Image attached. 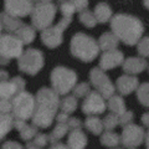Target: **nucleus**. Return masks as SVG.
Segmentation results:
<instances>
[{
  "label": "nucleus",
  "instance_id": "1",
  "mask_svg": "<svg viewBox=\"0 0 149 149\" xmlns=\"http://www.w3.org/2000/svg\"><path fill=\"white\" fill-rule=\"evenodd\" d=\"M72 52L73 56L78 58L85 60V61H91L97 56L98 47L96 46V42L92 39L80 34L72 40Z\"/></svg>",
  "mask_w": 149,
  "mask_h": 149
},
{
  "label": "nucleus",
  "instance_id": "2",
  "mask_svg": "<svg viewBox=\"0 0 149 149\" xmlns=\"http://www.w3.org/2000/svg\"><path fill=\"white\" fill-rule=\"evenodd\" d=\"M116 31L120 39L127 44H134L139 39L143 29L139 21L127 19V20H119L116 22Z\"/></svg>",
  "mask_w": 149,
  "mask_h": 149
},
{
  "label": "nucleus",
  "instance_id": "3",
  "mask_svg": "<svg viewBox=\"0 0 149 149\" xmlns=\"http://www.w3.org/2000/svg\"><path fill=\"white\" fill-rule=\"evenodd\" d=\"M52 74H54L52 76L54 87H56V90L62 93L67 92L73 85V82L76 81L74 73L65 68H56Z\"/></svg>",
  "mask_w": 149,
  "mask_h": 149
},
{
  "label": "nucleus",
  "instance_id": "4",
  "mask_svg": "<svg viewBox=\"0 0 149 149\" xmlns=\"http://www.w3.org/2000/svg\"><path fill=\"white\" fill-rule=\"evenodd\" d=\"M144 138H146V136H144V132L141 127L128 125V127H125L123 130L122 143H123V146L127 148H136L143 143Z\"/></svg>",
  "mask_w": 149,
  "mask_h": 149
},
{
  "label": "nucleus",
  "instance_id": "5",
  "mask_svg": "<svg viewBox=\"0 0 149 149\" xmlns=\"http://www.w3.org/2000/svg\"><path fill=\"white\" fill-rule=\"evenodd\" d=\"M41 63H42V57H41V54L39 51H27L26 56L20 65H21V70L27 71L30 73H34L36 71H39L41 67Z\"/></svg>",
  "mask_w": 149,
  "mask_h": 149
},
{
  "label": "nucleus",
  "instance_id": "6",
  "mask_svg": "<svg viewBox=\"0 0 149 149\" xmlns=\"http://www.w3.org/2000/svg\"><path fill=\"white\" fill-rule=\"evenodd\" d=\"M103 109H104L103 102L96 93H92V96L83 103V111L86 113H100Z\"/></svg>",
  "mask_w": 149,
  "mask_h": 149
},
{
  "label": "nucleus",
  "instance_id": "7",
  "mask_svg": "<svg viewBox=\"0 0 149 149\" xmlns=\"http://www.w3.org/2000/svg\"><path fill=\"white\" fill-rule=\"evenodd\" d=\"M68 149H85L87 144V138L80 130H74L68 137Z\"/></svg>",
  "mask_w": 149,
  "mask_h": 149
},
{
  "label": "nucleus",
  "instance_id": "8",
  "mask_svg": "<svg viewBox=\"0 0 149 149\" xmlns=\"http://www.w3.org/2000/svg\"><path fill=\"white\" fill-rule=\"evenodd\" d=\"M137 78H132V77H122L120 80L118 81V87L122 93H129L132 92L134 88L137 87Z\"/></svg>",
  "mask_w": 149,
  "mask_h": 149
},
{
  "label": "nucleus",
  "instance_id": "9",
  "mask_svg": "<svg viewBox=\"0 0 149 149\" xmlns=\"http://www.w3.org/2000/svg\"><path fill=\"white\" fill-rule=\"evenodd\" d=\"M122 61V54L120 52H111L107 54L103 60H102V66L104 68H111L113 66H117V63H119Z\"/></svg>",
  "mask_w": 149,
  "mask_h": 149
},
{
  "label": "nucleus",
  "instance_id": "10",
  "mask_svg": "<svg viewBox=\"0 0 149 149\" xmlns=\"http://www.w3.org/2000/svg\"><path fill=\"white\" fill-rule=\"evenodd\" d=\"M144 67H146V61H143L141 58H129L125 62V70L128 72H141Z\"/></svg>",
  "mask_w": 149,
  "mask_h": 149
},
{
  "label": "nucleus",
  "instance_id": "11",
  "mask_svg": "<svg viewBox=\"0 0 149 149\" xmlns=\"http://www.w3.org/2000/svg\"><path fill=\"white\" fill-rule=\"evenodd\" d=\"M101 143L106 147H117L119 144V137L116 133H104Z\"/></svg>",
  "mask_w": 149,
  "mask_h": 149
},
{
  "label": "nucleus",
  "instance_id": "12",
  "mask_svg": "<svg viewBox=\"0 0 149 149\" xmlns=\"http://www.w3.org/2000/svg\"><path fill=\"white\" fill-rule=\"evenodd\" d=\"M86 127L88 128V130H91L92 133L95 134H100L102 132V124L100 122V119H95V118H90L86 122Z\"/></svg>",
  "mask_w": 149,
  "mask_h": 149
},
{
  "label": "nucleus",
  "instance_id": "13",
  "mask_svg": "<svg viewBox=\"0 0 149 149\" xmlns=\"http://www.w3.org/2000/svg\"><path fill=\"white\" fill-rule=\"evenodd\" d=\"M138 97L144 106H149V83H146L141 87V90L138 92Z\"/></svg>",
  "mask_w": 149,
  "mask_h": 149
},
{
  "label": "nucleus",
  "instance_id": "14",
  "mask_svg": "<svg viewBox=\"0 0 149 149\" xmlns=\"http://www.w3.org/2000/svg\"><path fill=\"white\" fill-rule=\"evenodd\" d=\"M67 132V127H65V125H58L57 128H56L54 132H52V136H51V141H57V139L62 138L65 134Z\"/></svg>",
  "mask_w": 149,
  "mask_h": 149
},
{
  "label": "nucleus",
  "instance_id": "15",
  "mask_svg": "<svg viewBox=\"0 0 149 149\" xmlns=\"http://www.w3.org/2000/svg\"><path fill=\"white\" fill-rule=\"evenodd\" d=\"M138 50L143 56H149V37H147L146 40L142 41V44L139 45Z\"/></svg>",
  "mask_w": 149,
  "mask_h": 149
},
{
  "label": "nucleus",
  "instance_id": "16",
  "mask_svg": "<svg viewBox=\"0 0 149 149\" xmlns=\"http://www.w3.org/2000/svg\"><path fill=\"white\" fill-rule=\"evenodd\" d=\"M47 142H49V139H47V137L46 136H44V134H39L36 138H35V144L37 147H45L46 144H47Z\"/></svg>",
  "mask_w": 149,
  "mask_h": 149
},
{
  "label": "nucleus",
  "instance_id": "17",
  "mask_svg": "<svg viewBox=\"0 0 149 149\" xmlns=\"http://www.w3.org/2000/svg\"><path fill=\"white\" fill-rule=\"evenodd\" d=\"M35 133H36V129H34V128H27L26 130L22 132L21 137H22V139H25V141H29L30 138H32V137L35 136Z\"/></svg>",
  "mask_w": 149,
  "mask_h": 149
},
{
  "label": "nucleus",
  "instance_id": "18",
  "mask_svg": "<svg viewBox=\"0 0 149 149\" xmlns=\"http://www.w3.org/2000/svg\"><path fill=\"white\" fill-rule=\"evenodd\" d=\"M63 104H66V106H63V108H66L67 111H73L76 108V101H73L72 98H67L63 102Z\"/></svg>",
  "mask_w": 149,
  "mask_h": 149
},
{
  "label": "nucleus",
  "instance_id": "19",
  "mask_svg": "<svg viewBox=\"0 0 149 149\" xmlns=\"http://www.w3.org/2000/svg\"><path fill=\"white\" fill-rule=\"evenodd\" d=\"M111 104H112V106H111L112 108H114L116 111H118V112L123 111V103H122V101H120L119 98H116L114 101H112Z\"/></svg>",
  "mask_w": 149,
  "mask_h": 149
},
{
  "label": "nucleus",
  "instance_id": "20",
  "mask_svg": "<svg viewBox=\"0 0 149 149\" xmlns=\"http://www.w3.org/2000/svg\"><path fill=\"white\" fill-rule=\"evenodd\" d=\"M3 149H24L19 143H14V142H9L5 146L3 147Z\"/></svg>",
  "mask_w": 149,
  "mask_h": 149
},
{
  "label": "nucleus",
  "instance_id": "21",
  "mask_svg": "<svg viewBox=\"0 0 149 149\" xmlns=\"http://www.w3.org/2000/svg\"><path fill=\"white\" fill-rule=\"evenodd\" d=\"M50 149H68L66 146H63V144L61 143H57V144H55V146H52Z\"/></svg>",
  "mask_w": 149,
  "mask_h": 149
},
{
  "label": "nucleus",
  "instance_id": "22",
  "mask_svg": "<svg viewBox=\"0 0 149 149\" xmlns=\"http://www.w3.org/2000/svg\"><path fill=\"white\" fill-rule=\"evenodd\" d=\"M142 119H143V123H144V125H147V127H149V113L144 114Z\"/></svg>",
  "mask_w": 149,
  "mask_h": 149
},
{
  "label": "nucleus",
  "instance_id": "23",
  "mask_svg": "<svg viewBox=\"0 0 149 149\" xmlns=\"http://www.w3.org/2000/svg\"><path fill=\"white\" fill-rule=\"evenodd\" d=\"M147 149H149V147H147Z\"/></svg>",
  "mask_w": 149,
  "mask_h": 149
},
{
  "label": "nucleus",
  "instance_id": "24",
  "mask_svg": "<svg viewBox=\"0 0 149 149\" xmlns=\"http://www.w3.org/2000/svg\"><path fill=\"white\" fill-rule=\"evenodd\" d=\"M130 149H134V148H130Z\"/></svg>",
  "mask_w": 149,
  "mask_h": 149
}]
</instances>
